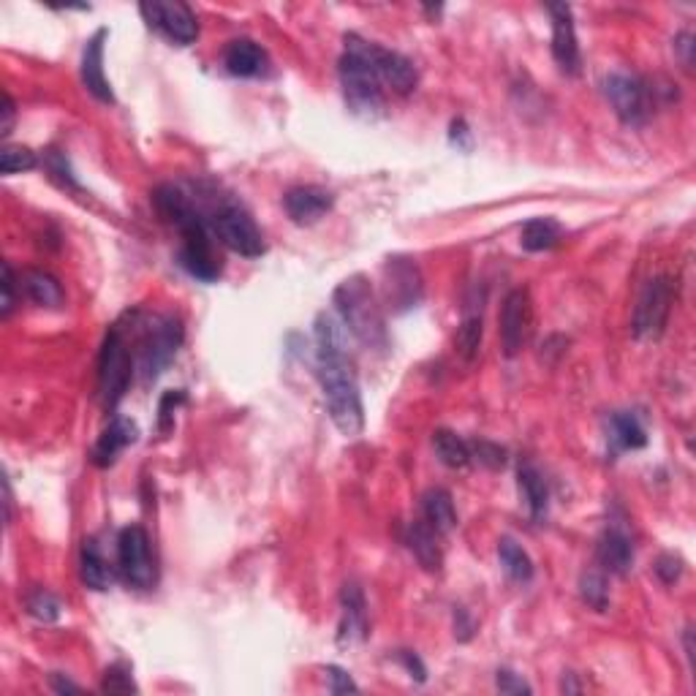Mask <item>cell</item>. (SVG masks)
Listing matches in <instances>:
<instances>
[{
  "label": "cell",
  "mask_w": 696,
  "mask_h": 696,
  "mask_svg": "<svg viewBox=\"0 0 696 696\" xmlns=\"http://www.w3.org/2000/svg\"><path fill=\"white\" fill-rule=\"evenodd\" d=\"M316 340H319V378L329 416L340 433L354 438L365 427V408L359 395L357 373L348 359L346 324L335 316H321Z\"/></svg>",
  "instance_id": "6da1fadb"
},
{
  "label": "cell",
  "mask_w": 696,
  "mask_h": 696,
  "mask_svg": "<svg viewBox=\"0 0 696 696\" xmlns=\"http://www.w3.org/2000/svg\"><path fill=\"white\" fill-rule=\"evenodd\" d=\"M136 332V370L142 381H155L158 373L169 365L177 354V346L183 340V327L172 316H150L147 321H139L134 316Z\"/></svg>",
  "instance_id": "7a4b0ae2"
},
{
  "label": "cell",
  "mask_w": 696,
  "mask_h": 696,
  "mask_svg": "<svg viewBox=\"0 0 696 696\" xmlns=\"http://www.w3.org/2000/svg\"><path fill=\"white\" fill-rule=\"evenodd\" d=\"M335 305H338L340 319L351 335H357L362 343H370V346L384 343V338H387L384 316H381V310L373 300V291L362 275L340 283V289L335 291Z\"/></svg>",
  "instance_id": "3957f363"
},
{
  "label": "cell",
  "mask_w": 696,
  "mask_h": 696,
  "mask_svg": "<svg viewBox=\"0 0 696 696\" xmlns=\"http://www.w3.org/2000/svg\"><path fill=\"white\" fill-rule=\"evenodd\" d=\"M131 370H134V362L128 354L126 332H123V324H115L107 332L101 357H98V392H101L104 406L115 408L123 400L131 384Z\"/></svg>",
  "instance_id": "277c9868"
},
{
  "label": "cell",
  "mask_w": 696,
  "mask_h": 696,
  "mask_svg": "<svg viewBox=\"0 0 696 696\" xmlns=\"http://www.w3.org/2000/svg\"><path fill=\"white\" fill-rule=\"evenodd\" d=\"M346 47H351L354 52H359L362 58L368 60V66L373 68V74L378 77V82L384 87H389L397 96H408L411 90L419 82V74H416V66L406 55H400L395 49L381 47V44H373V41H365L348 33Z\"/></svg>",
  "instance_id": "5b68a950"
},
{
  "label": "cell",
  "mask_w": 696,
  "mask_h": 696,
  "mask_svg": "<svg viewBox=\"0 0 696 696\" xmlns=\"http://www.w3.org/2000/svg\"><path fill=\"white\" fill-rule=\"evenodd\" d=\"M340 85L351 109L359 115H376L384 109V85L378 82L368 60L351 47H346L340 58Z\"/></svg>",
  "instance_id": "8992f818"
},
{
  "label": "cell",
  "mask_w": 696,
  "mask_h": 696,
  "mask_svg": "<svg viewBox=\"0 0 696 696\" xmlns=\"http://www.w3.org/2000/svg\"><path fill=\"white\" fill-rule=\"evenodd\" d=\"M672 297H675V289L667 275H658L645 283L637 300V310H634V338L656 340L664 335L669 313H672Z\"/></svg>",
  "instance_id": "52a82bcc"
},
{
  "label": "cell",
  "mask_w": 696,
  "mask_h": 696,
  "mask_svg": "<svg viewBox=\"0 0 696 696\" xmlns=\"http://www.w3.org/2000/svg\"><path fill=\"white\" fill-rule=\"evenodd\" d=\"M601 90L607 96L609 107L615 109V115L626 123V126H645L650 117V90L634 74H623L615 71L601 82Z\"/></svg>",
  "instance_id": "ba28073f"
},
{
  "label": "cell",
  "mask_w": 696,
  "mask_h": 696,
  "mask_svg": "<svg viewBox=\"0 0 696 696\" xmlns=\"http://www.w3.org/2000/svg\"><path fill=\"white\" fill-rule=\"evenodd\" d=\"M142 17L153 30H158L164 39H169L177 47H188L194 44L199 36V22L191 6H185L180 0L166 3V0H147L139 6Z\"/></svg>",
  "instance_id": "9c48e42d"
},
{
  "label": "cell",
  "mask_w": 696,
  "mask_h": 696,
  "mask_svg": "<svg viewBox=\"0 0 696 696\" xmlns=\"http://www.w3.org/2000/svg\"><path fill=\"white\" fill-rule=\"evenodd\" d=\"M117 569L131 588L145 590L153 585L155 569L150 558V539L145 528L128 525L117 536Z\"/></svg>",
  "instance_id": "30bf717a"
},
{
  "label": "cell",
  "mask_w": 696,
  "mask_h": 696,
  "mask_svg": "<svg viewBox=\"0 0 696 696\" xmlns=\"http://www.w3.org/2000/svg\"><path fill=\"white\" fill-rule=\"evenodd\" d=\"M213 232L221 237V242L229 251L256 259L264 253V237H261L259 226L253 223V218L237 204L223 207L221 213H215Z\"/></svg>",
  "instance_id": "8fae6325"
},
{
  "label": "cell",
  "mask_w": 696,
  "mask_h": 696,
  "mask_svg": "<svg viewBox=\"0 0 696 696\" xmlns=\"http://www.w3.org/2000/svg\"><path fill=\"white\" fill-rule=\"evenodd\" d=\"M183 234V248H180V264L188 275H194L199 281H218L221 275V261L213 251V240H210V229H207V221L199 218V221L188 223L185 229H180Z\"/></svg>",
  "instance_id": "7c38bea8"
},
{
  "label": "cell",
  "mask_w": 696,
  "mask_h": 696,
  "mask_svg": "<svg viewBox=\"0 0 696 696\" xmlns=\"http://www.w3.org/2000/svg\"><path fill=\"white\" fill-rule=\"evenodd\" d=\"M533 329V302L531 291L514 289L506 294L501 308V343L506 357H517L528 343Z\"/></svg>",
  "instance_id": "4fadbf2b"
},
{
  "label": "cell",
  "mask_w": 696,
  "mask_h": 696,
  "mask_svg": "<svg viewBox=\"0 0 696 696\" xmlns=\"http://www.w3.org/2000/svg\"><path fill=\"white\" fill-rule=\"evenodd\" d=\"M547 14L552 17V58L561 66L563 74L577 77L582 68L580 44H577V30H574V17L571 6L566 3H550Z\"/></svg>",
  "instance_id": "5bb4252c"
},
{
  "label": "cell",
  "mask_w": 696,
  "mask_h": 696,
  "mask_svg": "<svg viewBox=\"0 0 696 696\" xmlns=\"http://www.w3.org/2000/svg\"><path fill=\"white\" fill-rule=\"evenodd\" d=\"M387 291L395 310L416 308L422 300V275L411 259H389L387 264Z\"/></svg>",
  "instance_id": "9a60e30c"
},
{
  "label": "cell",
  "mask_w": 696,
  "mask_h": 696,
  "mask_svg": "<svg viewBox=\"0 0 696 696\" xmlns=\"http://www.w3.org/2000/svg\"><path fill=\"white\" fill-rule=\"evenodd\" d=\"M104 41H107V30L101 28L87 41L85 52H82V85L87 87V93H93L98 101L104 104H115V93L109 87V79L104 77Z\"/></svg>",
  "instance_id": "2e32d148"
},
{
  "label": "cell",
  "mask_w": 696,
  "mask_h": 696,
  "mask_svg": "<svg viewBox=\"0 0 696 696\" xmlns=\"http://www.w3.org/2000/svg\"><path fill=\"white\" fill-rule=\"evenodd\" d=\"M283 207L294 223H316L332 210V194L316 185H300L283 196Z\"/></svg>",
  "instance_id": "e0dca14e"
},
{
  "label": "cell",
  "mask_w": 696,
  "mask_h": 696,
  "mask_svg": "<svg viewBox=\"0 0 696 696\" xmlns=\"http://www.w3.org/2000/svg\"><path fill=\"white\" fill-rule=\"evenodd\" d=\"M340 607H343V618H340V645H354L368 637V604L365 596L357 585H346L343 596H340Z\"/></svg>",
  "instance_id": "ac0fdd59"
},
{
  "label": "cell",
  "mask_w": 696,
  "mask_h": 696,
  "mask_svg": "<svg viewBox=\"0 0 696 696\" xmlns=\"http://www.w3.org/2000/svg\"><path fill=\"white\" fill-rule=\"evenodd\" d=\"M596 558H599L601 569L609 574H626L634 563V544H631L629 533L620 528H607L601 533L599 547H596Z\"/></svg>",
  "instance_id": "d6986e66"
},
{
  "label": "cell",
  "mask_w": 696,
  "mask_h": 696,
  "mask_svg": "<svg viewBox=\"0 0 696 696\" xmlns=\"http://www.w3.org/2000/svg\"><path fill=\"white\" fill-rule=\"evenodd\" d=\"M134 441H136L134 422H128V419H123V416H115V419H112V425L101 433V438H98L96 446H93L90 460H93V465H98V468H109V465L117 460V455H120L128 444H134Z\"/></svg>",
  "instance_id": "ffe728a7"
},
{
  "label": "cell",
  "mask_w": 696,
  "mask_h": 696,
  "mask_svg": "<svg viewBox=\"0 0 696 696\" xmlns=\"http://www.w3.org/2000/svg\"><path fill=\"white\" fill-rule=\"evenodd\" d=\"M153 202H155V210L161 213V218L174 223L177 229H185L188 223H194L202 218V213H199L194 204H191V199H188L180 188H174V185H161V188H155Z\"/></svg>",
  "instance_id": "44dd1931"
},
{
  "label": "cell",
  "mask_w": 696,
  "mask_h": 696,
  "mask_svg": "<svg viewBox=\"0 0 696 696\" xmlns=\"http://www.w3.org/2000/svg\"><path fill=\"white\" fill-rule=\"evenodd\" d=\"M438 536H441V533L433 531L425 520H416L408 525V550L414 552L416 561L422 563L427 571H441V566H444V552H441Z\"/></svg>",
  "instance_id": "7402d4cb"
},
{
  "label": "cell",
  "mask_w": 696,
  "mask_h": 696,
  "mask_svg": "<svg viewBox=\"0 0 696 696\" xmlns=\"http://www.w3.org/2000/svg\"><path fill=\"white\" fill-rule=\"evenodd\" d=\"M223 63L234 77H259L267 66V55L256 41L237 39L223 52Z\"/></svg>",
  "instance_id": "603a6c76"
},
{
  "label": "cell",
  "mask_w": 696,
  "mask_h": 696,
  "mask_svg": "<svg viewBox=\"0 0 696 696\" xmlns=\"http://www.w3.org/2000/svg\"><path fill=\"white\" fill-rule=\"evenodd\" d=\"M79 577H82L87 588L93 590H109V585H112V569H109L107 558H104L96 539H85V544H82Z\"/></svg>",
  "instance_id": "cb8c5ba5"
},
{
  "label": "cell",
  "mask_w": 696,
  "mask_h": 696,
  "mask_svg": "<svg viewBox=\"0 0 696 696\" xmlns=\"http://www.w3.org/2000/svg\"><path fill=\"white\" fill-rule=\"evenodd\" d=\"M422 514H425V522L438 531L441 536L449 533L457 525V512H455V501L452 495L435 487V490H427L425 498H422Z\"/></svg>",
  "instance_id": "d4e9b609"
},
{
  "label": "cell",
  "mask_w": 696,
  "mask_h": 696,
  "mask_svg": "<svg viewBox=\"0 0 696 696\" xmlns=\"http://www.w3.org/2000/svg\"><path fill=\"white\" fill-rule=\"evenodd\" d=\"M22 289L28 294L30 300L41 305V308H60L66 294H63V286L58 283V278H52L49 272L44 270H28L22 275Z\"/></svg>",
  "instance_id": "484cf974"
},
{
  "label": "cell",
  "mask_w": 696,
  "mask_h": 696,
  "mask_svg": "<svg viewBox=\"0 0 696 696\" xmlns=\"http://www.w3.org/2000/svg\"><path fill=\"white\" fill-rule=\"evenodd\" d=\"M517 479H520V493L528 503V512H531L533 520L542 522L547 517V506H550V490H547L542 474L533 465H520Z\"/></svg>",
  "instance_id": "4316f807"
},
{
  "label": "cell",
  "mask_w": 696,
  "mask_h": 696,
  "mask_svg": "<svg viewBox=\"0 0 696 696\" xmlns=\"http://www.w3.org/2000/svg\"><path fill=\"white\" fill-rule=\"evenodd\" d=\"M609 444L615 449H642L648 444V435H645V427L639 425V419L634 414H618L609 416Z\"/></svg>",
  "instance_id": "83f0119b"
},
{
  "label": "cell",
  "mask_w": 696,
  "mask_h": 696,
  "mask_svg": "<svg viewBox=\"0 0 696 696\" xmlns=\"http://www.w3.org/2000/svg\"><path fill=\"white\" fill-rule=\"evenodd\" d=\"M561 223L552 221V218H533V221L525 223V229H522V248L531 253H542V251H550V248H555L558 245V240H561Z\"/></svg>",
  "instance_id": "f1b7e54d"
},
{
  "label": "cell",
  "mask_w": 696,
  "mask_h": 696,
  "mask_svg": "<svg viewBox=\"0 0 696 696\" xmlns=\"http://www.w3.org/2000/svg\"><path fill=\"white\" fill-rule=\"evenodd\" d=\"M482 335H484L482 308L465 313L463 324L457 327V335H455V351L460 354V359H465V362H474V359L479 357Z\"/></svg>",
  "instance_id": "f546056e"
},
{
  "label": "cell",
  "mask_w": 696,
  "mask_h": 696,
  "mask_svg": "<svg viewBox=\"0 0 696 696\" xmlns=\"http://www.w3.org/2000/svg\"><path fill=\"white\" fill-rule=\"evenodd\" d=\"M433 446L438 460L449 468H465L471 463V444H465L463 438L452 430H435Z\"/></svg>",
  "instance_id": "4dcf8cb0"
},
{
  "label": "cell",
  "mask_w": 696,
  "mask_h": 696,
  "mask_svg": "<svg viewBox=\"0 0 696 696\" xmlns=\"http://www.w3.org/2000/svg\"><path fill=\"white\" fill-rule=\"evenodd\" d=\"M498 558H501L503 571H506L514 582L533 580L531 555L522 550L520 544L514 542V539H501V544H498Z\"/></svg>",
  "instance_id": "1f68e13d"
},
{
  "label": "cell",
  "mask_w": 696,
  "mask_h": 696,
  "mask_svg": "<svg viewBox=\"0 0 696 696\" xmlns=\"http://www.w3.org/2000/svg\"><path fill=\"white\" fill-rule=\"evenodd\" d=\"M39 166V158L30 147L22 145H6L0 150V172L3 174H17V172H30Z\"/></svg>",
  "instance_id": "d6a6232c"
},
{
  "label": "cell",
  "mask_w": 696,
  "mask_h": 696,
  "mask_svg": "<svg viewBox=\"0 0 696 696\" xmlns=\"http://www.w3.org/2000/svg\"><path fill=\"white\" fill-rule=\"evenodd\" d=\"M44 166H47L49 177H52L60 188L82 191V185H79L77 177H74V169H71V164H68L66 153H60V150H47V153H44Z\"/></svg>",
  "instance_id": "836d02e7"
},
{
  "label": "cell",
  "mask_w": 696,
  "mask_h": 696,
  "mask_svg": "<svg viewBox=\"0 0 696 696\" xmlns=\"http://www.w3.org/2000/svg\"><path fill=\"white\" fill-rule=\"evenodd\" d=\"M580 593H582V601H585L588 607L596 609V612L607 609V601H609L607 580H604V574H599V571H588V574H582Z\"/></svg>",
  "instance_id": "e575fe53"
},
{
  "label": "cell",
  "mask_w": 696,
  "mask_h": 696,
  "mask_svg": "<svg viewBox=\"0 0 696 696\" xmlns=\"http://www.w3.org/2000/svg\"><path fill=\"white\" fill-rule=\"evenodd\" d=\"M25 604H28L30 615L36 620H41V623H55V620L60 618V601L55 599L49 590H33V593H28Z\"/></svg>",
  "instance_id": "d590c367"
},
{
  "label": "cell",
  "mask_w": 696,
  "mask_h": 696,
  "mask_svg": "<svg viewBox=\"0 0 696 696\" xmlns=\"http://www.w3.org/2000/svg\"><path fill=\"white\" fill-rule=\"evenodd\" d=\"M101 691H107V694H134L136 686L128 667H123V664L109 667L107 675H104V683H101Z\"/></svg>",
  "instance_id": "8d00e7d4"
},
{
  "label": "cell",
  "mask_w": 696,
  "mask_h": 696,
  "mask_svg": "<svg viewBox=\"0 0 696 696\" xmlns=\"http://www.w3.org/2000/svg\"><path fill=\"white\" fill-rule=\"evenodd\" d=\"M479 460L482 465H487V468H503V463H506V449H501L498 444H493V441H474L471 444V460Z\"/></svg>",
  "instance_id": "74e56055"
},
{
  "label": "cell",
  "mask_w": 696,
  "mask_h": 696,
  "mask_svg": "<svg viewBox=\"0 0 696 696\" xmlns=\"http://www.w3.org/2000/svg\"><path fill=\"white\" fill-rule=\"evenodd\" d=\"M14 305H17V278H14L11 264L6 261V264H3V302H0V316L9 319Z\"/></svg>",
  "instance_id": "f35d334b"
},
{
  "label": "cell",
  "mask_w": 696,
  "mask_h": 696,
  "mask_svg": "<svg viewBox=\"0 0 696 696\" xmlns=\"http://www.w3.org/2000/svg\"><path fill=\"white\" fill-rule=\"evenodd\" d=\"M495 686L501 688V694H531V686H528L520 675L509 672V669H501V672H498Z\"/></svg>",
  "instance_id": "ab89813d"
},
{
  "label": "cell",
  "mask_w": 696,
  "mask_h": 696,
  "mask_svg": "<svg viewBox=\"0 0 696 696\" xmlns=\"http://www.w3.org/2000/svg\"><path fill=\"white\" fill-rule=\"evenodd\" d=\"M656 574L661 577V582L672 585V582L683 574V563H680V558H675V555H664V558H658Z\"/></svg>",
  "instance_id": "60d3db41"
},
{
  "label": "cell",
  "mask_w": 696,
  "mask_h": 696,
  "mask_svg": "<svg viewBox=\"0 0 696 696\" xmlns=\"http://www.w3.org/2000/svg\"><path fill=\"white\" fill-rule=\"evenodd\" d=\"M185 395L183 392H169V395H164V400H161V430L164 433H169V427H172V419H174V411H177V406L183 403Z\"/></svg>",
  "instance_id": "b9f144b4"
},
{
  "label": "cell",
  "mask_w": 696,
  "mask_h": 696,
  "mask_svg": "<svg viewBox=\"0 0 696 696\" xmlns=\"http://www.w3.org/2000/svg\"><path fill=\"white\" fill-rule=\"evenodd\" d=\"M327 677H329V691L332 694H348V691H359L357 683L338 667H327Z\"/></svg>",
  "instance_id": "7bdbcfd3"
},
{
  "label": "cell",
  "mask_w": 696,
  "mask_h": 696,
  "mask_svg": "<svg viewBox=\"0 0 696 696\" xmlns=\"http://www.w3.org/2000/svg\"><path fill=\"white\" fill-rule=\"evenodd\" d=\"M14 117H17V107H14V101H11L9 93H3V107H0V134L3 136L11 134Z\"/></svg>",
  "instance_id": "ee69618b"
},
{
  "label": "cell",
  "mask_w": 696,
  "mask_h": 696,
  "mask_svg": "<svg viewBox=\"0 0 696 696\" xmlns=\"http://www.w3.org/2000/svg\"><path fill=\"white\" fill-rule=\"evenodd\" d=\"M675 49L680 60H683V66L691 68V63H694V36L691 33H680L675 39Z\"/></svg>",
  "instance_id": "f6af8a7d"
},
{
  "label": "cell",
  "mask_w": 696,
  "mask_h": 696,
  "mask_svg": "<svg viewBox=\"0 0 696 696\" xmlns=\"http://www.w3.org/2000/svg\"><path fill=\"white\" fill-rule=\"evenodd\" d=\"M400 661L406 664L408 672H414L416 680H425V667H422V661H419L414 653H400Z\"/></svg>",
  "instance_id": "bcb514c9"
},
{
  "label": "cell",
  "mask_w": 696,
  "mask_h": 696,
  "mask_svg": "<svg viewBox=\"0 0 696 696\" xmlns=\"http://www.w3.org/2000/svg\"><path fill=\"white\" fill-rule=\"evenodd\" d=\"M49 680H52V688H55L58 694H77V691H79L77 683H71V680H63V677H60L58 672L49 677Z\"/></svg>",
  "instance_id": "7dc6e473"
}]
</instances>
